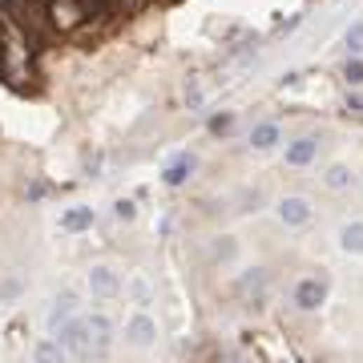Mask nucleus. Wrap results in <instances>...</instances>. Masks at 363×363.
Masks as SVG:
<instances>
[{
    "instance_id": "1",
    "label": "nucleus",
    "mask_w": 363,
    "mask_h": 363,
    "mask_svg": "<svg viewBox=\"0 0 363 363\" xmlns=\"http://www.w3.org/2000/svg\"><path fill=\"white\" fill-rule=\"evenodd\" d=\"M61 347H65L69 355H77V359H89L93 355V335H89V323L85 319H73L61 327Z\"/></svg>"
},
{
    "instance_id": "5",
    "label": "nucleus",
    "mask_w": 363,
    "mask_h": 363,
    "mask_svg": "<svg viewBox=\"0 0 363 363\" xmlns=\"http://www.w3.org/2000/svg\"><path fill=\"white\" fill-rule=\"evenodd\" d=\"M319 158V137H299L287 146V165L291 170H303V165H311Z\"/></svg>"
},
{
    "instance_id": "6",
    "label": "nucleus",
    "mask_w": 363,
    "mask_h": 363,
    "mask_svg": "<svg viewBox=\"0 0 363 363\" xmlns=\"http://www.w3.org/2000/svg\"><path fill=\"white\" fill-rule=\"evenodd\" d=\"M89 226H93V206H69L61 214V231L65 234H81Z\"/></svg>"
},
{
    "instance_id": "21",
    "label": "nucleus",
    "mask_w": 363,
    "mask_h": 363,
    "mask_svg": "<svg viewBox=\"0 0 363 363\" xmlns=\"http://www.w3.org/2000/svg\"><path fill=\"white\" fill-rule=\"evenodd\" d=\"M0 295H4V299H17V295H20V282H17V279L4 282V291H0Z\"/></svg>"
},
{
    "instance_id": "13",
    "label": "nucleus",
    "mask_w": 363,
    "mask_h": 363,
    "mask_svg": "<svg viewBox=\"0 0 363 363\" xmlns=\"http://www.w3.org/2000/svg\"><path fill=\"white\" fill-rule=\"evenodd\" d=\"M339 247L347 254H363V222H347L343 231H339Z\"/></svg>"
},
{
    "instance_id": "17",
    "label": "nucleus",
    "mask_w": 363,
    "mask_h": 363,
    "mask_svg": "<svg viewBox=\"0 0 363 363\" xmlns=\"http://www.w3.org/2000/svg\"><path fill=\"white\" fill-rule=\"evenodd\" d=\"M343 77L351 85H363V61L359 57H347V65H343Z\"/></svg>"
},
{
    "instance_id": "2",
    "label": "nucleus",
    "mask_w": 363,
    "mask_h": 363,
    "mask_svg": "<svg viewBox=\"0 0 363 363\" xmlns=\"http://www.w3.org/2000/svg\"><path fill=\"white\" fill-rule=\"evenodd\" d=\"M311 202L303 198V194H287V198L279 202V218H282V226H291V231H299V226H307L311 222Z\"/></svg>"
},
{
    "instance_id": "8",
    "label": "nucleus",
    "mask_w": 363,
    "mask_h": 363,
    "mask_svg": "<svg viewBox=\"0 0 363 363\" xmlns=\"http://www.w3.org/2000/svg\"><path fill=\"white\" fill-rule=\"evenodd\" d=\"M194 174V153H178L174 162L165 165V174H162V182L165 186H182V182Z\"/></svg>"
},
{
    "instance_id": "3",
    "label": "nucleus",
    "mask_w": 363,
    "mask_h": 363,
    "mask_svg": "<svg viewBox=\"0 0 363 363\" xmlns=\"http://www.w3.org/2000/svg\"><path fill=\"white\" fill-rule=\"evenodd\" d=\"M327 303V282L323 279H299L295 282V307L299 311H319Z\"/></svg>"
},
{
    "instance_id": "19",
    "label": "nucleus",
    "mask_w": 363,
    "mask_h": 363,
    "mask_svg": "<svg viewBox=\"0 0 363 363\" xmlns=\"http://www.w3.org/2000/svg\"><path fill=\"white\" fill-rule=\"evenodd\" d=\"M263 282H266V270H259V266H254L247 279H242V291H263Z\"/></svg>"
},
{
    "instance_id": "7",
    "label": "nucleus",
    "mask_w": 363,
    "mask_h": 363,
    "mask_svg": "<svg viewBox=\"0 0 363 363\" xmlns=\"http://www.w3.org/2000/svg\"><path fill=\"white\" fill-rule=\"evenodd\" d=\"M279 142H282L279 121H259V125L250 130V146H254V149H275Z\"/></svg>"
},
{
    "instance_id": "16",
    "label": "nucleus",
    "mask_w": 363,
    "mask_h": 363,
    "mask_svg": "<svg viewBox=\"0 0 363 363\" xmlns=\"http://www.w3.org/2000/svg\"><path fill=\"white\" fill-rule=\"evenodd\" d=\"M130 295H133L137 307H149V303H153V291H149L146 279H130Z\"/></svg>"
},
{
    "instance_id": "14",
    "label": "nucleus",
    "mask_w": 363,
    "mask_h": 363,
    "mask_svg": "<svg viewBox=\"0 0 363 363\" xmlns=\"http://www.w3.org/2000/svg\"><path fill=\"white\" fill-rule=\"evenodd\" d=\"M343 45H347V57H363V20H351V25H347Z\"/></svg>"
},
{
    "instance_id": "10",
    "label": "nucleus",
    "mask_w": 363,
    "mask_h": 363,
    "mask_svg": "<svg viewBox=\"0 0 363 363\" xmlns=\"http://www.w3.org/2000/svg\"><path fill=\"white\" fill-rule=\"evenodd\" d=\"M81 4L77 0H53V20L61 25V29H73V25H81Z\"/></svg>"
},
{
    "instance_id": "12",
    "label": "nucleus",
    "mask_w": 363,
    "mask_h": 363,
    "mask_svg": "<svg viewBox=\"0 0 363 363\" xmlns=\"http://www.w3.org/2000/svg\"><path fill=\"white\" fill-rule=\"evenodd\" d=\"M85 323H89V335H93V351H105L109 339H114V323H109L105 315H89Z\"/></svg>"
},
{
    "instance_id": "15",
    "label": "nucleus",
    "mask_w": 363,
    "mask_h": 363,
    "mask_svg": "<svg viewBox=\"0 0 363 363\" xmlns=\"http://www.w3.org/2000/svg\"><path fill=\"white\" fill-rule=\"evenodd\" d=\"M323 182H327V190H347V186L355 182V174H351L347 165H331L327 174H323Z\"/></svg>"
},
{
    "instance_id": "20",
    "label": "nucleus",
    "mask_w": 363,
    "mask_h": 363,
    "mask_svg": "<svg viewBox=\"0 0 363 363\" xmlns=\"http://www.w3.org/2000/svg\"><path fill=\"white\" fill-rule=\"evenodd\" d=\"M114 214L121 218V222H130V218L137 214V210H133V202H117V206H114Z\"/></svg>"
},
{
    "instance_id": "18",
    "label": "nucleus",
    "mask_w": 363,
    "mask_h": 363,
    "mask_svg": "<svg viewBox=\"0 0 363 363\" xmlns=\"http://www.w3.org/2000/svg\"><path fill=\"white\" fill-rule=\"evenodd\" d=\"M234 130V114H218V117H210V133L214 137H222V133H231Z\"/></svg>"
},
{
    "instance_id": "11",
    "label": "nucleus",
    "mask_w": 363,
    "mask_h": 363,
    "mask_svg": "<svg viewBox=\"0 0 363 363\" xmlns=\"http://www.w3.org/2000/svg\"><path fill=\"white\" fill-rule=\"evenodd\" d=\"M33 363H69V351L61 347V339H41L33 347Z\"/></svg>"
},
{
    "instance_id": "22",
    "label": "nucleus",
    "mask_w": 363,
    "mask_h": 363,
    "mask_svg": "<svg viewBox=\"0 0 363 363\" xmlns=\"http://www.w3.org/2000/svg\"><path fill=\"white\" fill-rule=\"evenodd\" d=\"M351 109H355V114H363V97H351Z\"/></svg>"
},
{
    "instance_id": "4",
    "label": "nucleus",
    "mask_w": 363,
    "mask_h": 363,
    "mask_svg": "<svg viewBox=\"0 0 363 363\" xmlns=\"http://www.w3.org/2000/svg\"><path fill=\"white\" fill-rule=\"evenodd\" d=\"M125 339H130L133 347H149L153 339H158V323H153L146 311H137L130 323H125Z\"/></svg>"
},
{
    "instance_id": "9",
    "label": "nucleus",
    "mask_w": 363,
    "mask_h": 363,
    "mask_svg": "<svg viewBox=\"0 0 363 363\" xmlns=\"http://www.w3.org/2000/svg\"><path fill=\"white\" fill-rule=\"evenodd\" d=\"M89 291H93L97 299H109L117 291V275L109 270V266H93V270H89Z\"/></svg>"
}]
</instances>
